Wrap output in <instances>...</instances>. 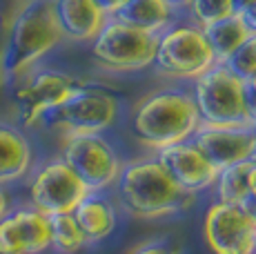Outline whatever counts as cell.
<instances>
[{
	"instance_id": "1",
	"label": "cell",
	"mask_w": 256,
	"mask_h": 254,
	"mask_svg": "<svg viewBox=\"0 0 256 254\" xmlns=\"http://www.w3.org/2000/svg\"><path fill=\"white\" fill-rule=\"evenodd\" d=\"M198 127L200 116L190 85L178 82L142 94L127 114V130L132 138L150 154L192 138Z\"/></svg>"
},
{
	"instance_id": "2",
	"label": "cell",
	"mask_w": 256,
	"mask_h": 254,
	"mask_svg": "<svg viewBox=\"0 0 256 254\" xmlns=\"http://www.w3.org/2000/svg\"><path fill=\"white\" fill-rule=\"evenodd\" d=\"M118 208L132 218L156 221L174 216L194 208L196 194H187L176 185L156 154H147L122 163L120 176L114 185Z\"/></svg>"
},
{
	"instance_id": "3",
	"label": "cell",
	"mask_w": 256,
	"mask_h": 254,
	"mask_svg": "<svg viewBox=\"0 0 256 254\" xmlns=\"http://www.w3.org/2000/svg\"><path fill=\"white\" fill-rule=\"evenodd\" d=\"M65 45V36L54 14L52 0H22V7L12 18L0 42L2 67L7 82L12 85L34 67Z\"/></svg>"
},
{
	"instance_id": "4",
	"label": "cell",
	"mask_w": 256,
	"mask_h": 254,
	"mask_svg": "<svg viewBox=\"0 0 256 254\" xmlns=\"http://www.w3.org/2000/svg\"><path fill=\"white\" fill-rule=\"evenodd\" d=\"M214 65L216 58L203 27L192 22L185 14L158 34L156 56L152 65L156 76L178 85H190Z\"/></svg>"
},
{
	"instance_id": "5",
	"label": "cell",
	"mask_w": 256,
	"mask_h": 254,
	"mask_svg": "<svg viewBox=\"0 0 256 254\" xmlns=\"http://www.w3.org/2000/svg\"><path fill=\"white\" fill-rule=\"evenodd\" d=\"M158 36L110 16L90 42V56L107 74H138L154 65Z\"/></svg>"
},
{
	"instance_id": "6",
	"label": "cell",
	"mask_w": 256,
	"mask_h": 254,
	"mask_svg": "<svg viewBox=\"0 0 256 254\" xmlns=\"http://www.w3.org/2000/svg\"><path fill=\"white\" fill-rule=\"evenodd\" d=\"M122 118V102L112 90L82 80L80 87L47 116L45 127L67 134H107Z\"/></svg>"
},
{
	"instance_id": "7",
	"label": "cell",
	"mask_w": 256,
	"mask_h": 254,
	"mask_svg": "<svg viewBox=\"0 0 256 254\" xmlns=\"http://www.w3.org/2000/svg\"><path fill=\"white\" fill-rule=\"evenodd\" d=\"M80 82L82 78L74 76L70 72L45 65L34 67L32 72L14 80L12 87L18 125L24 130L45 127L47 116L70 98L80 87Z\"/></svg>"
},
{
	"instance_id": "8",
	"label": "cell",
	"mask_w": 256,
	"mask_h": 254,
	"mask_svg": "<svg viewBox=\"0 0 256 254\" xmlns=\"http://www.w3.org/2000/svg\"><path fill=\"white\" fill-rule=\"evenodd\" d=\"M200 125H254L245 105V80L216 62L190 82Z\"/></svg>"
},
{
	"instance_id": "9",
	"label": "cell",
	"mask_w": 256,
	"mask_h": 254,
	"mask_svg": "<svg viewBox=\"0 0 256 254\" xmlns=\"http://www.w3.org/2000/svg\"><path fill=\"white\" fill-rule=\"evenodd\" d=\"M60 158L74 170L90 192L114 190L122 156L107 134H67L60 140Z\"/></svg>"
},
{
	"instance_id": "10",
	"label": "cell",
	"mask_w": 256,
	"mask_h": 254,
	"mask_svg": "<svg viewBox=\"0 0 256 254\" xmlns=\"http://www.w3.org/2000/svg\"><path fill=\"white\" fill-rule=\"evenodd\" d=\"M87 192V185L74 174V170L60 156L34 165L32 174L27 176L29 205L47 216L72 212Z\"/></svg>"
},
{
	"instance_id": "11",
	"label": "cell",
	"mask_w": 256,
	"mask_h": 254,
	"mask_svg": "<svg viewBox=\"0 0 256 254\" xmlns=\"http://www.w3.org/2000/svg\"><path fill=\"white\" fill-rule=\"evenodd\" d=\"M256 226L240 205L214 201L203 216V238L212 254H254Z\"/></svg>"
},
{
	"instance_id": "12",
	"label": "cell",
	"mask_w": 256,
	"mask_h": 254,
	"mask_svg": "<svg viewBox=\"0 0 256 254\" xmlns=\"http://www.w3.org/2000/svg\"><path fill=\"white\" fill-rule=\"evenodd\" d=\"M52 250L49 216L34 205L12 208L0 218V254H45Z\"/></svg>"
},
{
	"instance_id": "13",
	"label": "cell",
	"mask_w": 256,
	"mask_h": 254,
	"mask_svg": "<svg viewBox=\"0 0 256 254\" xmlns=\"http://www.w3.org/2000/svg\"><path fill=\"white\" fill-rule=\"evenodd\" d=\"M192 140L216 170L256 156L254 125H200Z\"/></svg>"
},
{
	"instance_id": "14",
	"label": "cell",
	"mask_w": 256,
	"mask_h": 254,
	"mask_svg": "<svg viewBox=\"0 0 256 254\" xmlns=\"http://www.w3.org/2000/svg\"><path fill=\"white\" fill-rule=\"evenodd\" d=\"M156 158L163 163V168L183 192L196 196L210 194L218 174V170L210 163L208 156L200 152V148L192 138L163 148L160 152H156Z\"/></svg>"
},
{
	"instance_id": "15",
	"label": "cell",
	"mask_w": 256,
	"mask_h": 254,
	"mask_svg": "<svg viewBox=\"0 0 256 254\" xmlns=\"http://www.w3.org/2000/svg\"><path fill=\"white\" fill-rule=\"evenodd\" d=\"M78 228L87 238V246H96L112 236L120 226L122 210L118 208L114 192H87L72 210Z\"/></svg>"
},
{
	"instance_id": "16",
	"label": "cell",
	"mask_w": 256,
	"mask_h": 254,
	"mask_svg": "<svg viewBox=\"0 0 256 254\" xmlns=\"http://www.w3.org/2000/svg\"><path fill=\"white\" fill-rule=\"evenodd\" d=\"M36 165V148L27 130L18 123L0 120V185L20 183Z\"/></svg>"
},
{
	"instance_id": "17",
	"label": "cell",
	"mask_w": 256,
	"mask_h": 254,
	"mask_svg": "<svg viewBox=\"0 0 256 254\" xmlns=\"http://www.w3.org/2000/svg\"><path fill=\"white\" fill-rule=\"evenodd\" d=\"M52 2L65 42L90 45L110 18L96 0H52Z\"/></svg>"
},
{
	"instance_id": "18",
	"label": "cell",
	"mask_w": 256,
	"mask_h": 254,
	"mask_svg": "<svg viewBox=\"0 0 256 254\" xmlns=\"http://www.w3.org/2000/svg\"><path fill=\"white\" fill-rule=\"evenodd\" d=\"M180 16L183 14L170 0H130L116 14L118 20L127 22V25H132L136 29H142V32L156 34V36L160 32H165Z\"/></svg>"
},
{
	"instance_id": "19",
	"label": "cell",
	"mask_w": 256,
	"mask_h": 254,
	"mask_svg": "<svg viewBox=\"0 0 256 254\" xmlns=\"http://www.w3.org/2000/svg\"><path fill=\"white\" fill-rule=\"evenodd\" d=\"M254 185H256V163L254 158H250V160H240V163L218 170L210 194L214 201L238 205L252 192Z\"/></svg>"
},
{
	"instance_id": "20",
	"label": "cell",
	"mask_w": 256,
	"mask_h": 254,
	"mask_svg": "<svg viewBox=\"0 0 256 254\" xmlns=\"http://www.w3.org/2000/svg\"><path fill=\"white\" fill-rule=\"evenodd\" d=\"M203 32H205V38H208L212 52H214L216 62H223L236 47L243 45L252 36L250 27L240 18V14H232V16H225L216 22H210V25L203 27Z\"/></svg>"
},
{
	"instance_id": "21",
	"label": "cell",
	"mask_w": 256,
	"mask_h": 254,
	"mask_svg": "<svg viewBox=\"0 0 256 254\" xmlns=\"http://www.w3.org/2000/svg\"><path fill=\"white\" fill-rule=\"evenodd\" d=\"M49 230H52V250L56 254H78L87 248V238L72 212L52 214Z\"/></svg>"
},
{
	"instance_id": "22",
	"label": "cell",
	"mask_w": 256,
	"mask_h": 254,
	"mask_svg": "<svg viewBox=\"0 0 256 254\" xmlns=\"http://www.w3.org/2000/svg\"><path fill=\"white\" fill-rule=\"evenodd\" d=\"M232 14H236L232 0H190L185 9V16L200 27L220 20L225 16H232Z\"/></svg>"
},
{
	"instance_id": "23",
	"label": "cell",
	"mask_w": 256,
	"mask_h": 254,
	"mask_svg": "<svg viewBox=\"0 0 256 254\" xmlns=\"http://www.w3.org/2000/svg\"><path fill=\"white\" fill-rule=\"evenodd\" d=\"M220 65H225L234 76H238L240 80L254 78V74H256V36L254 34L243 42V45L236 47Z\"/></svg>"
},
{
	"instance_id": "24",
	"label": "cell",
	"mask_w": 256,
	"mask_h": 254,
	"mask_svg": "<svg viewBox=\"0 0 256 254\" xmlns=\"http://www.w3.org/2000/svg\"><path fill=\"white\" fill-rule=\"evenodd\" d=\"M127 254H180V250L172 238L158 236V238H147V241L138 243Z\"/></svg>"
},
{
	"instance_id": "25",
	"label": "cell",
	"mask_w": 256,
	"mask_h": 254,
	"mask_svg": "<svg viewBox=\"0 0 256 254\" xmlns=\"http://www.w3.org/2000/svg\"><path fill=\"white\" fill-rule=\"evenodd\" d=\"M238 205H240V210H243V212L248 214L250 218H252V223L256 226V185L252 188V192H250L248 196H245Z\"/></svg>"
},
{
	"instance_id": "26",
	"label": "cell",
	"mask_w": 256,
	"mask_h": 254,
	"mask_svg": "<svg viewBox=\"0 0 256 254\" xmlns=\"http://www.w3.org/2000/svg\"><path fill=\"white\" fill-rule=\"evenodd\" d=\"M96 2L100 4V9L107 14V16H116V14L120 12L127 2H130V0H96Z\"/></svg>"
},
{
	"instance_id": "27",
	"label": "cell",
	"mask_w": 256,
	"mask_h": 254,
	"mask_svg": "<svg viewBox=\"0 0 256 254\" xmlns=\"http://www.w3.org/2000/svg\"><path fill=\"white\" fill-rule=\"evenodd\" d=\"M245 105H248V114L252 123H256V92L250 87L248 80H245Z\"/></svg>"
},
{
	"instance_id": "28",
	"label": "cell",
	"mask_w": 256,
	"mask_h": 254,
	"mask_svg": "<svg viewBox=\"0 0 256 254\" xmlns=\"http://www.w3.org/2000/svg\"><path fill=\"white\" fill-rule=\"evenodd\" d=\"M240 18H243L245 25L250 27V32H252L254 36H256V2L250 4L248 9H243V12H240Z\"/></svg>"
},
{
	"instance_id": "29",
	"label": "cell",
	"mask_w": 256,
	"mask_h": 254,
	"mask_svg": "<svg viewBox=\"0 0 256 254\" xmlns=\"http://www.w3.org/2000/svg\"><path fill=\"white\" fill-rule=\"evenodd\" d=\"M12 208H14V205H12V194L7 192V188H4V185H0V218H2Z\"/></svg>"
},
{
	"instance_id": "30",
	"label": "cell",
	"mask_w": 256,
	"mask_h": 254,
	"mask_svg": "<svg viewBox=\"0 0 256 254\" xmlns=\"http://www.w3.org/2000/svg\"><path fill=\"white\" fill-rule=\"evenodd\" d=\"M232 2H234V12H236V14H240L243 9H248L250 4H254L256 0H232Z\"/></svg>"
},
{
	"instance_id": "31",
	"label": "cell",
	"mask_w": 256,
	"mask_h": 254,
	"mask_svg": "<svg viewBox=\"0 0 256 254\" xmlns=\"http://www.w3.org/2000/svg\"><path fill=\"white\" fill-rule=\"evenodd\" d=\"M7 76H4V67H2V52H0V94L4 92V87H7Z\"/></svg>"
},
{
	"instance_id": "32",
	"label": "cell",
	"mask_w": 256,
	"mask_h": 254,
	"mask_svg": "<svg viewBox=\"0 0 256 254\" xmlns=\"http://www.w3.org/2000/svg\"><path fill=\"white\" fill-rule=\"evenodd\" d=\"M172 4H174L176 9H178L180 14H185V9H187V4H190V0H170Z\"/></svg>"
},
{
	"instance_id": "33",
	"label": "cell",
	"mask_w": 256,
	"mask_h": 254,
	"mask_svg": "<svg viewBox=\"0 0 256 254\" xmlns=\"http://www.w3.org/2000/svg\"><path fill=\"white\" fill-rule=\"evenodd\" d=\"M248 82H250V87H252V90L256 92V74H254V78H250V80H248Z\"/></svg>"
},
{
	"instance_id": "34",
	"label": "cell",
	"mask_w": 256,
	"mask_h": 254,
	"mask_svg": "<svg viewBox=\"0 0 256 254\" xmlns=\"http://www.w3.org/2000/svg\"><path fill=\"white\" fill-rule=\"evenodd\" d=\"M254 254H256V234H254Z\"/></svg>"
},
{
	"instance_id": "35",
	"label": "cell",
	"mask_w": 256,
	"mask_h": 254,
	"mask_svg": "<svg viewBox=\"0 0 256 254\" xmlns=\"http://www.w3.org/2000/svg\"><path fill=\"white\" fill-rule=\"evenodd\" d=\"M254 132H256V123H254Z\"/></svg>"
},
{
	"instance_id": "36",
	"label": "cell",
	"mask_w": 256,
	"mask_h": 254,
	"mask_svg": "<svg viewBox=\"0 0 256 254\" xmlns=\"http://www.w3.org/2000/svg\"><path fill=\"white\" fill-rule=\"evenodd\" d=\"M254 163H256V156H254Z\"/></svg>"
}]
</instances>
